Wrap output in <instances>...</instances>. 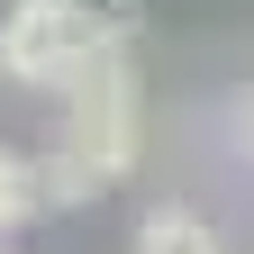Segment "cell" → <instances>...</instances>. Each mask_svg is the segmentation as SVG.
<instances>
[{
	"instance_id": "obj_5",
	"label": "cell",
	"mask_w": 254,
	"mask_h": 254,
	"mask_svg": "<svg viewBox=\"0 0 254 254\" xmlns=\"http://www.w3.org/2000/svg\"><path fill=\"white\" fill-rule=\"evenodd\" d=\"M37 182H46V209H91V200L109 190L100 173L82 164V154H64V145H46V154H37Z\"/></svg>"
},
{
	"instance_id": "obj_6",
	"label": "cell",
	"mask_w": 254,
	"mask_h": 254,
	"mask_svg": "<svg viewBox=\"0 0 254 254\" xmlns=\"http://www.w3.org/2000/svg\"><path fill=\"white\" fill-rule=\"evenodd\" d=\"M227 145H236L245 164H254V82H245L236 100H227Z\"/></svg>"
},
{
	"instance_id": "obj_4",
	"label": "cell",
	"mask_w": 254,
	"mask_h": 254,
	"mask_svg": "<svg viewBox=\"0 0 254 254\" xmlns=\"http://www.w3.org/2000/svg\"><path fill=\"white\" fill-rule=\"evenodd\" d=\"M46 209V182H37V154H18V145H0V245H9L27 218Z\"/></svg>"
},
{
	"instance_id": "obj_1",
	"label": "cell",
	"mask_w": 254,
	"mask_h": 254,
	"mask_svg": "<svg viewBox=\"0 0 254 254\" xmlns=\"http://www.w3.org/2000/svg\"><path fill=\"white\" fill-rule=\"evenodd\" d=\"M109 37H127V0H9L0 9V82L64 100Z\"/></svg>"
},
{
	"instance_id": "obj_2",
	"label": "cell",
	"mask_w": 254,
	"mask_h": 254,
	"mask_svg": "<svg viewBox=\"0 0 254 254\" xmlns=\"http://www.w3.org/2000/svg\"><path fill=\"white\" fill-rule=\"evenodd\" d=\"M55 145L82 154L100 182H127V173H136V145H145V91H136V55H127V37H109L100 55H91V73L64 91Z\"/></svg>"
},
{
	"instance_id": "obj_7",
	"label": "cell",
	"mask_w": 254,
	"mask_h": 254,
	"mask_svg": "<svg viewBox=\"0 0 254 254\" xmlns=\"http://www.w3.org/2000/svg\"><path fill=\"white\" fill-rule=\"evenodd\" d=\"M0 254H9V245H0Z\"/></svg>"
},
{
	"instance_id": "obj_3",
	"label": "cell",
	"mask_w": 254,
	"mask_h": 254,
	"mask_svg": "<svg viewBox=\"0 0 254 254\" xmlns=\"http://www.w3.org/2000/svg\"><path fill=\"white\" fill-rule=\"evenodd\" d=\"M127 254H227V236H218L200 209L164 200V209H145V218H136V245H127Z\"/></svg>"
}]
</instances>
